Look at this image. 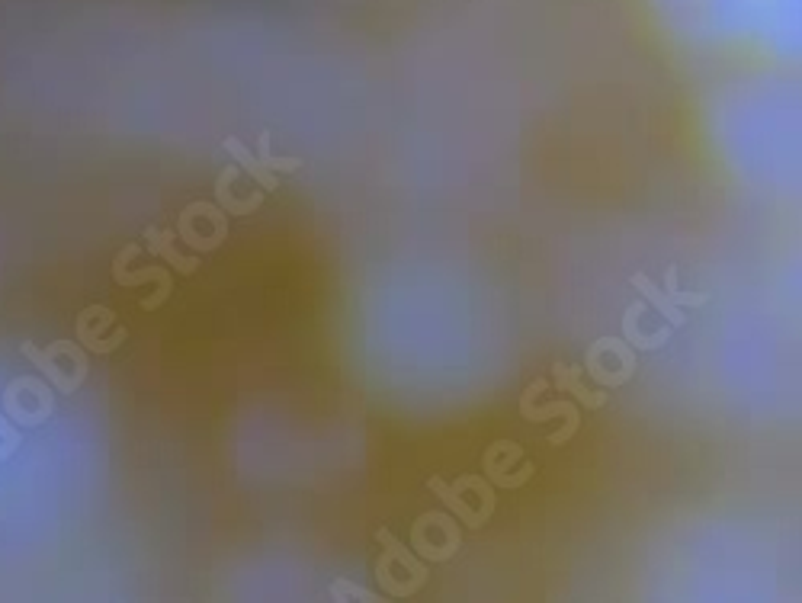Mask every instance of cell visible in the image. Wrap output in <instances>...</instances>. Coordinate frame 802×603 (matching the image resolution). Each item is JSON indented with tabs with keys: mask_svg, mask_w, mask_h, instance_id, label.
<instances>
[{
	"mask_svg": "<svg viewBox=\"0 0 802 603\" xmlns=\"http://www.w3.org/2000/svg\"><path fill=\"white\" fill-rule=\"evenodd\" d=\"M23 357L39 369L42 379L55 385L61 395H74L87 379V353L77 340H55L49 347H39L33 340L23 344Z\"/></svg>",
	"mask_w": 802,
	"mask_h": 603,
	"instance_id": "cell-1",
	"label": "cell"
},
{
	"mask_svg": "<svg viewBox=\"0 0 802 603\" xmlns=\"http://www.w3.org/2000/svg\"><path fill=\"white\" fill-rule=\"evenodd\" d=\"M4 408L17 427H39L55 411L52 385L39 376H17L4 389Z\"/></svg>",
	"mask_w": 802,
	"mask_h": 603,
	"instance_id": "cell-2",
	"label": "cell"
},
{
	"mask_svg": "<svg viewBox=\"0 0 802 603\" xmlns=\"http://www.w3.org/2000/svg\"><path fill=\"white\" fill-rule=\"evenodd\" d=\"M665 296L674 302V305H687V308H697V305H706V296L703 292H687L681 289V283H677V267H668L665 273Z\"/></svg>",
	"mask_w": 802,
	"mask_h": 603,
	"instance_id": "cell-18",
	"label": "cell"
},
{
	"mask_svg": "<svg viewBox=\"0 0 802 603\" xmlns=\"http://www.w3.org/2000/svg\"><path fill=\"white\" fill-rule=\"evenodd\" d=\"M462 546L459 527L446 514H421L411 530V549L427 562H450Z\"/></svg>",
	"mask_w": 802,
	"mask_h": 603,
	"instance_id": "cell-4",
	"label": "cell"
},
{
	"mask_svg": "<svg viewBox=\"0 0 802 603\" xmlns=\"http://www.w3.org/2000/svg\"><path fill=\"white\" fill-rule=\"evenodd\" d=\"M584 369L581 366H568V363H562V360H555L552 363V382H555V389L559 392H568L572 395L578 405H584V408H591V411H597V408H604L607 401H610V395L607 392H591L588 385H584Z\"/></svg>",
	"mask_w": 802,
	"mask_h": 603,
	"instance_id": "cell-10",
	"label": "cell"
},
{
	"mask_svg": "<svg viewBox=\"0 0 802 603\" xmlns=\"http://www.w3.org/2000/svg\"><path fill=\"white\" fill-rule=\"evenodd\" d=\"M177 241L209 254L228 241V215L212 203H190L177 219Z\"/></svg>",
	"mask_w": 802,
	"mask_h": 603,
	"instance_id": "cell-3",
	"label": "cell"
},
{
	"mask_svg": "<svg viewBox=\"0 0 802 603\" xmlns=\"http://www.w3.org/2000/svg\"><path fill=\"white\" fill-rule=\"evenodd\" d=\"M328 597L331 600H366V603L379 600V594L366 591V587H360V584H353L350 578H334L331 587H328Z\"/></svg>",
	"mask_w": 802,
	"mask_h": 603,
	"instance_id": "cell-19",
	"label": "cell"
},
{
	"mask_svg": "<svg viewBox=\"0 0 802 603\" xmlns=\"http://www.w3.org/2000/svg\"><path fill=\"white\" fill-rule=\"evenodd\" d=\"M257 142H260V164L273 170V174H296V170L302 167V158H280V154L270 151V132L267 129L260 132Z\"/></svg>",
	"mask_w": 802,
	"mask_h": 603,
	"instance_id": "cell-17",
	"label": "cell"
},
{
	"mask_svg": "<svg viewBox=\"0 0 802 603\" xmlns=\"http://www.w3.org/2000/svg\"><path fill=\"white\" fill-rule=\"evenodd\" d=\"M427 488L437 494V498L453 510L456 514V520L459 523H466L469 530H478V527H485L488 523V517L482 514V510H475V507H469L466 504V498H462V491H456L450 482H443L440 475H434V478H427Z\"/></svg>",
	"mask_w": 802,
	"mask_h": 603,
	"instance_id": "cell-13",
	"label": "cell"
},
{
	"mask_svg": "<svg viewBox=\"0 0 802 603\" xmlns=\"http://www.w3.org/2000/svg\"><path fill=\"white\" fill-rule=\"evenodd\" d=\"M376 539H379V546H382L385 552H389V559H392V562H398L401 568L408 571V575H414L418 581H427V565L418 559V555H414V549H408L405 543H401V539H395L385 527L376 530Z\"/></svg>",
	"mask_w": 802,
	"mask_h": 603,
	"instance_id": "cell-16",
	"label": "cell"
},
{
	"mask_svg": "<svg viewBox=\"0 0 802 603\" xmlns=\"http://www.w3.org/2000/svg\"><path fill=\"white\" fill-rule=\"evenodd\" d=\"M145 241H148V254L164 260V264L174 267L177 273L193 276L199 270V257H187V254L177 251V231L174 228H148Z\"/></svg>",
	"mask_w": 802,
	"mask_h": 603,
	"instance_id": "cell-11",
	"label": "cell"
},
{
	"mask_svg": "<svg viewBox=\"0 0 802 603\" xmlns=\"http://www.w3.org/2000/svg\"><path fill=\"white\" fill-rule=\"evenodd\" d=\"M225 151L231 154V158H235V164H241L244 170H248L251 180H254L264 193L280 190V180H276V174H273V170H267L264 164H260V158H254V154H251L248 148H244L241 138L228 135V138H225Z\"/></svg>",
	"mask_w": 802,
	"mask_h": 603,
	"instance_id": "cell-15",
	"label": "cell"
},
{
	"mask_svg": "<svg viewBox=\"0 0 802 603\" xmlns=\"http://www.w3.org/2000/svg\"><path fill=\"white\" fill-rule=\"evenodd\" d=\"M138 251H142V247H138V244H126V247H122V254L116 257V264H113V280H116L122 289H138V286H148V283L158 286V292H154L151 299L142 302L145 312H151V308H158V305H164L167 299H171L174 280H171V270L161 267V264H148V267H142V270H132V267H129V260H132Z\"/></svg>",
	"mask_w": 802,
	"mask_h": 603,
	"instance_id": "cell-5",
	"label": "cell"
},
{
	"mask_svg": "<svg viewBox=\"0 0 802 603\" xmlns=\"http://www.w3.org/2000/svg\"><path fill=\"white\" fill-rule=\"evenodd\" d=\"M629 283H632V289H639L642 296L655 305V312H658L661 318H668V321H671V328H684V321H687L684 308H681V305H674V302L665 296V289H661L655 280H649V276H645V273H632V276H629Z\"/></svg>",
	"mask_w": 802,
	"mask_h": 603,
	"instance_id": "cell-14",
	"label": "cell"
},
{
	"mask_svg": "<svg viewBox=\"0 0 802 603\" xmlns=\"http://www.w3.org/2000/svg\"><path fill=\"white\" fill-rule=\"evenodd\" d=\"M504 462H498L491 453H485V478L491 485H498V488H520V485H527L536 466L533 462L523 459V450L517 443L511 440H504Z\"/></svg>",
	"mask_w": 802,
	"mask_h": 603,
	"instance_id": "cell-7",
	"label": "cell"
},
{
	"mask_svg": "<svg viewBox=\"0 0 802 603\" xmlns=\"http://www.w3.org/2000/svg\"><path fill=\"white\" fill-rule=\"evenodd\" d=\"M235 180H238V167L235 164H225L222 167V174L215 177V206H219L225 215H251L260 209V203H264V190H257L251 193L248 199H238L235 196Z\"/></svg>",
	"mask_w": 802,
	"mask_h": 603,
	"instance_id": "cell-9",
	"label": "cell"
},
{
	"mask_svg": "<svg viewBox=\"0 0 802 603\" xmlns=\"http://www.w3.org/2000/svg\"><path fill=\"white\" fill-rule=\"evenodd\" d=\"M520 414H523V421H533V424L552 421V417H565V430H562L559 437H555L552 446L568 443V440H572V437L578 434V427H581V414H578V408L572 405V401H549V405L536 408L530 398H523V395H520Z\"/></svg>",
	"mask_w": 802,
	"mask_h": 603,
	"instance_id": "cell-8",
	"label": "cell"
},
{
	"mask_svg": "<svg viewBox=\"0 0 802 603\" xmlns=\"http://www.w3.org/2000/svg\"><path fill=\"white\" fill-rule=\"evenodd\" d=\"M639 315H645V305L642 302H629L626 312H623V340H626V344L632 350H658V347H665L671 331L668 328H658L652 334H645L642 324H639Z\"/></svg>",
	"mask_w": 802,
	"mask_h": 603,
	"instance_id": "cell-12",
	"label": "cell"
},
{
	"mask_svg": "<svg viewBox=\"0 0 802 603\" xmlns=\"http://www.w3.org/2000/svg\"><path fill=\"white\" fill-rule=\"evenodd\" d=\"M23 446V434H20V427L10 421V417L0 414V462L10 459L13 453H17Z\"/></svg>",
	"mask_w": 802,
	"mask_h": 603,
	"instance_id": "cell-20",
	"label": "cell"
},
{
	"mask_svg": "<svg viewBox=\"0 0 802 603\" xmlns=\"http://www.w3.org/2000/svg\"><path fill=\"white\" fill-rule=\"evenodd\" d=\"M106 328H116V315H113V308H106V305H87L81 315H77V344L87 347L90 353H100V357H106V353H116L122 344H126V328L116 331L113 337H103Z\"/></svg>",
	"mask_w": 802,
	"mask_h": 603,
	"instance_id": "cell-6",
	"label": "cell"
}]
</instances>
